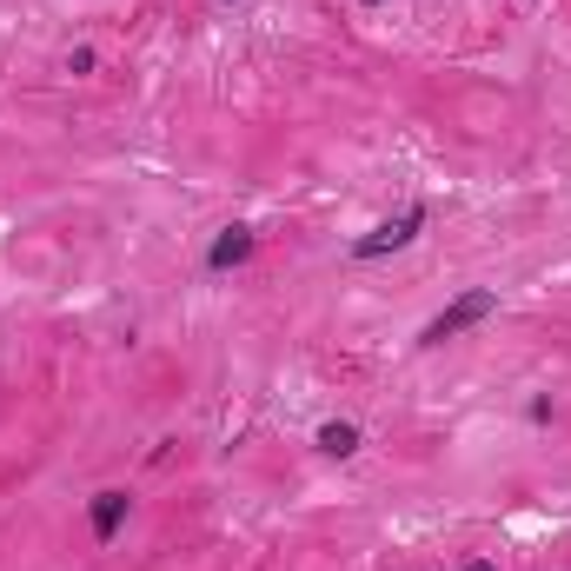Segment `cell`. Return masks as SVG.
Instances as JSON below:
<instances>
[{
  "instance_id": "7",
  "label": "cell",
  "mask_w": 571,
  "mask_h": 571,
  "mask_svg": "<svg viewBox=\"0 0 571 571\" xmlns=\"http://www.w3.org/2000/svg\"><path fill=\"white\" fill-rule=\"evenodd\" d=\"M366 7H379V0H366Z\"/></svg>"
},
{
  "instance_id": "2",
  "label": "cell",
  "mask_w": 571,
  "mask_h": 571,
  "mask_svg": "<svg viewBox=\"0 0 571 571\" xmlns=\"http://www.w3.org/2000/svg\"><path fill=\"white\" fill-rule=\"evenodd\" d=\"M492 313H498V293H485V286H479V293H459L439 319H432V326L419 332V339H425V346H445V339H459L465 326H485Z\"/></svg>"
},
{
  "instance_id": "5",
  "label": "cell",
  "mask_w": 571,
  "mask_h": 571,
  "mask_svg": "<svg viewBox=\"0 0 571 571\" xmlns=\"http://www.w3.org/2000/svg\"><path fill=\"white\" fill-rule=\"evenodd\" d=\"M319 452H326V459H352V452H359V425L352 419H326L319 425Z\"/></svg>"
},
{
  "instance_id": "6",
  "label": "cell",
  "mask_w": 571,
  "mask_h": 571,
  "mask_svg": "<svg viewBox=\"0 0 571 571\" xmlns=\"http://www.w3.org/2000/svg\"><path fill=\"white\" fill-rule=\"evenodd\" d=\"M465 571H498V565H492V558H472V565H465Z\"/></svg>"
},
{
  "instance_id": "1",
  "label": "cell",
  "mask_w": 571,
  "mask_h": 571,
  "mask_svg": "<svg viewBox=\"0 0 571 571\" xmlns=\"http://www.w3.org/2000/svg\"><path fill=\"white\" fill-rule=\"evenodd\" d=\"M419 226H425V206L412 200V206H399L392 220H379L366 233V240H352V259H386V253H399V246H412L419 240Z\"/></svg>"
},
{
  "instance_id": "3",
  "label": "cell",
  "mask_w": 571,
  "mask_h": 571,
  "mask_svg": "<svg viewBox=\"0 0 571 571\" xmlns=\"http://www.w3.org/2000/svg\"><path fill=\"white\" fill-rule=\"evenodd\" d=\"M246 259H253V233H246V226H226L220 240H213V253H206V266L226 273V266H246Z\"/></svg>"
},
{
  "instance_id": "4",
  "label": "cell",
  "mask_w": 571,
  "mask_h": 571,
  "mask_svg": "<svg viewBox=\"0 0 571 571\" xmlns=\"http://www.w3.org/2000/svg\"><path fill=\"white\" fill-rule=\"evenodd\" d=\"M120 525H127V492H93V538L107 545Z\"/></svg>"
}]
</instances>
